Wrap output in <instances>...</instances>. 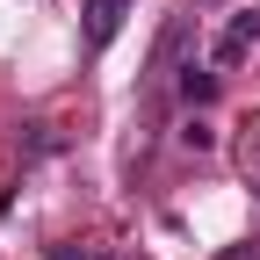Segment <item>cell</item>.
<instances>
[{
    "mask_svg": "<svg viewBox=\"0 0 260 260\" xmlns=\"http://www.w3.org/2000/svg\"><path fill=\"white\" fill-rule=\"evenodd\" d=\"M15 145H22V159H51L65 138H58L51 123H22V130H15Z\"/></svg>",
    "mask_w": 260,
    "mask_h": 260,
    "instance_id": "cell-5",
    "label": "cell"
},
{
    "mask_svg": "<svg viewBox=\"0 0 260 260\" xmlns=\"http://www.w3.org/2000/svg\"><path fill=\"white\" fill-rule=\"evenodd\" d=\"M123 260H130V253H123Z\"/></svg>",
    "mask_w": 260,
    "mask_h": 260,
    "instance_id": "cell-9",
    "label": "cell"
},
{
    "mask_svg": "<svg viewBox=\"0 0 260 260\" xmlns=\"http://www.w3.org/2000/svg\"><path fill=\"white\" fill-rule=\"evenodd\" d=\"M181 102H188V109H210V102H217V73H203V65H181Z\"/></svg>",
    "mask_w": 260,
    "mask_h": 260,
    "instance_id": "cell-4",
    "label": "cell"
},
{
    "mask_svg": "<svg viewBox=\"0 0 260 260\" xmlns=\"http://www.w3.org/2000/svg\"><path fill=\"white\" fill-rule=\"evenodd\" d=\"M181 145H188V152H210V145H217V130H210V123H203V116H195V123H188V130H181Z\"/></svg>",
    "mask_w": 260,
    "mask_h": 260,
    "instance_id": "cell-7",
    "label": "cell"
},
{
    "mask_svg": "<svg viewBox=\"0 0 260 260\" xmlns=\"http://www.w3.org/2000/svg\"><path fill=\"white\" fill-rule=\"evenodd\" d=\"M51 260H123V253H109V246H51Z\"/></svg>",
    "mask_w": 260,
    "mask_h": 260,
    "instance_id": "cell-6",
    "label": "cell"
},
{
    "mask_svg": "<svg viewBox=\"0 0 260 260\" xmlns=\"http://www.w3.org/2000/svg\"><path fill=\"white\" fill-rule=\"evenodd\" d=\"M253 44H260V8H246V15H239L232 29H224V37H217V65H239Z\"/></svg>",
    "mask_w": 260,
    "mask_h": 260,
    "instance_id": "cell-2",
    "label": "cell"
},
{
    "mask_svg": "<svg viewBox=\"0 0 260 260\" xmlns=\"http://www.w3.org/2000/svg\"><path fill=\"white\" fill-rule=\"evenodd\" d=\"M123 15H130V0H87V8H80V37H87V51H102V44H116V29H123Z\"/></svg>",
    "mask_w": 260,
    "mask_h": 260,
    "instance_id": "cell-1",
    "label": "cell"
},
{
    "mask_svg": "<svg viewBox=\"0 0 260 260\" xmlns=\"http://www.w3.org/2000/svg\"><path fill=\"white\" fill-rule=\"evenodd\" d=\"M188 29H195L188 15H174L167 29H159V44H152V80H167V73H174V58L188 51Z\"/></svg>",
    "mask_w": 260,
    "mask_h": 260,
    "instance_id": "cell-3",
    "label": "cell"
},
{
    "mask_svg": "<svg viewBox=\"0 0 260 260\" xmlns=\"http://www.w3.org/2000/svg\"><path fill=\"white\" fill-rule=\"evenodd\" d=\"M246 174L260 181V116H253V130H246Z\"/></svg>",
    "mask_w": 260,
    "mask_h": 260,
    "instance_id": "cell-8",
    "label": "cell"
}]
</instances>
